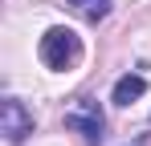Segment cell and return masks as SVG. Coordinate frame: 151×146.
<instances>
[{
    "instance_id": "6da1fadb",
    "label": "cell",
    "mask_w": 151,
    "mask_h": 146,
    "mask_svg": "<svg viewBox=\"0 0 151 146\" xmlns=\"http://www.w3.org/2000/svg\"><path fill=\"white\" fill-rule=\"evenodd\" d=\"M37 57H41L45 69L65 73V69H74L78 57H82V37L74 28H65V24H53V28H45L41 45H37Z\"/></svg>"
},
{
    "instance_id": "7a4b0ae2",
    "label": "cell",
    "mask_w": 151,
    "mask_h": 146,
    "mask_svg": "<svg viewBox=\"0 0 151 146\" xmlns=\"http://www.w3.org/2000/svg\"><path fill=\"white\" fill-rule=\"evenodd\" d=\"M0 134L12 146H21L33 134V114L25 110V101H17V97H4L0 101Z\"/></svg>"
},
{
    "instance_id": "277c9868",
    "label": "cell",
    "mask_w": 151,
    "mask_h": 146,
    "mask_svg": "<svg viewBox=\"0 0 151 146\" xmlns=\"http://www.w3.org/2000/svg\"><path fill=\"white\" fill-rule=\"evenodd\" d=\"M143 94H147V77L143 73H123L114 81V89H110V101L114 106H131V101H139Z\"/></svg>"
},
{
    "instance_id": "3957f363",
    "label": "cell",
    "mask_w": 151,
    "mask_h": 146,
    "mask_svg": "<svg viewBox=\"0 0 151 146\" xmlns=\"http://www.w3.org/2000/svg\"><path fill=\"white\" fill-rule=\"evenodd\" d=\"M65 126H70V130H78L82 138L98 142V138H102V126H106V122H102V110H98V101H94V97H82V101H78L74 110L65 114Z\"/></svg>"
},
{
    "instance_id": "5b68a950",
    "label": "cell",
    "mask_w": 151,
    "mask_h": 146,
    "mask_svg": "<svg viewBox=\"0 0 151 146\" xmlns=\"http://www.w3.org/2000/svg\"><path fill=\"white\" fill-rule=\"evenodd\" d=\"M65 4L74 8V12L82 16V21H94V24H98L102 16L110 12V4H114V0H65Z\"/></svg>"
}]
</instances>
